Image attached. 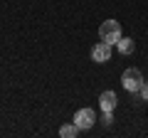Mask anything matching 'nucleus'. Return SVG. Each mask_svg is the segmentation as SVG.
Masks as SVG:
<instances>
[{
	"mask_svg": "<svg viewBox=\"0 0 148 138\" xmlns=\"http://www.w3.org/2000/svg\"><path fill=\"white\" fill-rule=\"evenodd\" d=\"M101 118H104V123H106V126H109V123L114 121V118H111V111H104V116H101Z\"/></svg>",
	"mask_w": 148,
	"mask_h": 138,
	"instance_id": "nucleus-9",
	"label": "nucleus"
},
{
	"mask_svg": "<svg viewBox=\"0 0 148 138\" xmlns=\"http://www.w3.org/2000/svg\"><path fill=\"white\" fill-rule=\"evenodd\" d=\"M116 47H119V52H121V54H133V52H136V42H133L131 37H121L116 42Z\"/></svg>",
	"mask_w": 148,
	"mask_h": 138,
	"instance_id": "nucleus-6",
	"label": "nucleus"
},
{
	"mask_svg": "<svg viewBox=\"0 0 148 138\" xmlns=\"http://www.w3.org/2000/svg\"><path fill=\"white\" fill-rule=\"evenodd\" d=\"M91 59H94L96 64H104V62H109L111 59V44L109 42H96L94 47H91Z\"/></svg>",
	"mask_w": 148,
	"mask_h": 138,
	"instance_id": "nucleus-4",
	"label": "nucleus"
},
{
	"mask_svg": "<svg viewBox=\"0 0 148 138\" xmlns=\"http://www.w3.org/2000/svg\"><path fill=\"white\" fill-rule=\"evenodd\" d=\"M99 37L104 42H109V44H116L121 40V25L116 20H104L101 27H99Z\"/></svg>",
	"mask_w": 148,
	"mask_h": 138,
	"instance_id": "nucleus-2",
	"label": "nucleus"
},
{
	"mask_svg": "<svg viewBox=\"0 0 148 138\" xmlns=\"http://www.w3.org/2000/svg\"><path fill=\"white\" fill-rule=\"evenodd\" d=\"M77 133H79V126H77V123H64V126L59 128V136L62 138H74Z\"/></svg>",
	"mask_w": 148,
	"mask_h": 138,
	"instance_id": "nucleus-7",
	"label": "nucleus"
},
{
	"mask_svg": "<svg viewBox=\"0 0 148 138\" xmlns=\"http://www.w3.org/2000/svg\"><path fill=\"white\" fill-rule=\"evenodd\" d=\"M138 96H141L143 101H148V79H143V84H141V89H138Z\"/></svg>",
	"mask_w": 148,
	"mask_h": 138,
	"instance_id": "nucleus-8",
	"label": "nucleus"
},
{
	"mask_svg": "<svg viewBox=\"0 0 148 138\" xmlns=\"http://www.w3.org/2000/svg\"><path fill=\"white\" fill-rule=\"evenodd\" d=\"M74 123L79 126V131H89L96 123V113L91 111V109H79V111L74 113Z\"/></svg>",
	"mask_w": 148,
	"mask_h": 138,
	"instance_id": "nucleus-3",
	"label": "nucleus"
},
{
	"mask_svg": "<svg viewBox=\"0 0 148 138\" xmlns=\"http://www.w3.org/2000/svg\"><path fill=\"white\" fill-rule=\"evenodd\" d=\"M121 84H123V89H126V91H131V94H138V89H141V84H143V74H141V69L128 67L126 72L121 74Z\"/></svg>",
	"mask_w": 148,
	"mask_h": 138,
	"instance_id": "nucleus-1",
	"label": "nucleus"
},
{
	"mask_svg": "<svg viewBox=\"0 0 148 138\" xmlns=\"http://www.w3.org/2000/svg\"><path fill=\"white\" fill-rule=\"evenodd\" d=\"M99 106H101V111H114V106H116V94L114 91H101Z\"/></svg>",
	"mask_w": 148,
	"mask_h": 138,
	"instance_id": "nucleus-5",
	"label": "nucleus"
}]
</instances>
